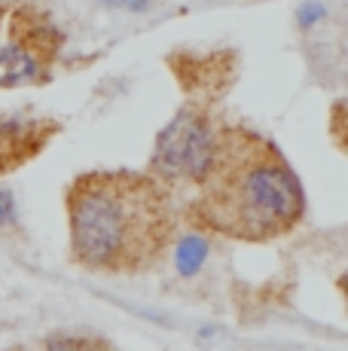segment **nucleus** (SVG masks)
Wrapping results in <instances>:
<instances>
[{
    "label": "nucleus",
    "instance_id": "f257e3e1",
    "mask_svg": "<svg viewBox=\"0 0 348 351\" xmlns=\"http://www.w3.org/2000/svg\"><path fill=\"white\" fill-rule=\"evenodd\" d=\"M68 251L79 269L138 278L162 266L177 241V193L153 171L92 168L64 190Z\"/></svg>",
    "mask_w": 348,
    "mask_h": 351
},
{
    "label": "nucleus",
    "instance_id": "f03ea898",
    "mask_svg": "<svg viewBox=\"0 0 348 351\" xmlns=\"http://www.w3.org/2000/svg\"><path fill=\"white\" fill-rule=\"evenodd\" d=\"M303 217V180L275 141L247 125H220L180 220L220 239L266 245L290 235Z\"/></svg>",
    "mask_w": 348,
    "mask_h": 351
},
{
    "label": "nucleus",
    "instance_id": "7ed1b4c3",
    "mask_svg": "<svg viewBox=\"0 0 348 351\" xmlns=\"http://www.w3.org/2000/svg\"><path fill=\"white\" fill-rule=\"evenodd\" d=\"M223 125L214 110V101L190 98L169 125L156 134V144L150 153V168L159 180L171 186L174 193L196 186L199 174L205 171L214 150L217 128Z\"/></svg>",
    "mask_w": 348,
    "mask_h": 351
},
{
    "label": "nucleus",
    "instance_id": "20e7f679",
    "mask_svg": "<svg viewBox=\"0 0 348 351\" xmlns=\"http://www.w3.org/2000/svg\"><path fill=\"white\" fill-rule=\"evenodd\" d=\"M0 40V89L46 83L64 52V31L46 10L22 3L6 12Z\"/></svg>",
    "mask_w": 348,
    "mask_h": 351
},
{
    "label": "nucleus",
    "instance_id": "39448f33",
    "mask_svg": "<svg viewBox=\"0 0 348 351\" xmlns=\"http://www.w3.org/2000/svg\"><path fill=\"white\" fill-rule=\"evenodd\" d=\"M62 119L49 113L0 110V178H10L37 162L62 134Z\"/></svg>",
    "mask_w": 348,
    "mask_h": 351
},
{
    "label": "nucleus",
    "instance_id": "423d86ee",
    "mask_svg": "<svg viewBox=\"0 0 348 351\" xmlns=\"http://www.w3.org/2000/svg\"><path fill=\"white\" fill-rule=\"evenodd\" d=\"M171 71L190 98L217 101L226 89H232V56L229 52H211V56H192L177 52L171 56Z\"/></svg>",
    "mask_w": 348,
    "mask_h": 351
},
{
    "label": "nucleus",
    "instance_id": "0eeeda50",
    "mask_svg": "<svg viewBox=\"0 0 348 351\" xmlns=\"http://www.w3.org/2000/svg\"><path fill=\"white\" fill-rule=\"evenodd\" d=\"M330 138L348 156V98L336 101V104L330 107Z\"/></svg>",
    "mask_w": 348,
    "mask_h": 351
},
{
    "label": "nucleus",
    "instance_id": "6e6552de",
    "mask_svg": "<svg viewBox=\"0 0 348 351\" xmlns=\"http://www.w3.org/2000/svg\"><path fill=\"white\" fill-rule=\"evenodd\" d=\"M46 348H110V342L101 336H49L43 339Z\"/></svg>",
    "mask_w": 348,
    "mask_h": 351
},
{
    "label": "nucleus",
    "instance_id": "1a4fd4ad",
    "mask_svg": "<svg viewBox=\"0 0 348 351\" xmlns=\"http://www.w3.org/2000/svg\"><path fill=\"white\" fill-rule=\"evenodd\" d=\"M336 287H339V293H343V302H345V312H348V272H343V275H339Z\"/></svg>",
    "mask_w": 348,
    "mask_h": 351
},
{
    "label": "nucleus",
    "instance_id": "9d476101",
    "mask_svg": "<svg viewBox=\"0 0 348 351\" xmlns=\"http://www.w3.org/2000/svg\"><path fill=\"white\" fill-rule=\"evenodd\" d=\"M3 22H6V6L0 3V31H3Z\"/></svg>",
    "mask_w": 348,
    "mask_h": 351
}]
</instances>
